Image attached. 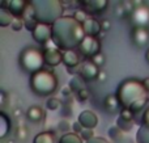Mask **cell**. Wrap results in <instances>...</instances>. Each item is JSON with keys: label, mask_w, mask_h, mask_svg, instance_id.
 Instances as JSON below:
<instances>
[{"label": "cell", "mask_w": 149, "mask_h": 143, "mask_svg": "<svg viewBox=\"0 0 149 143\" xmlns=\"http://www.w3.org/2000/svg\"><path fill=\"white\" fill-rule=\"evenodd\" d=\"M143 83H144V86H145V88H147V91L149 92V78H145L144 80H143Z\"/></svg>", "instance_id": "b9f144b4"}, {"label": "cell", "mask_w": 149, "mask_h": 143, "mask_svg": "<svg viewBox=\"0 0 149 143\" xmlns=\"http://www.w3.org/2000/svg\"><path fill=\"white\" fill-rule=\"evenodd\" d=\"M79 4L89 15H100L106 11L109 1L107 0H84V1H79Z\"/></svg>", "instance_id": "9c48e42d"}, {"label": "cell", "mask_w": 149, "mask_h": 143, "mask_svg": "<svg viewBox=\"0 0 149 143\" xmlns=\"http://www.w3.org/2000/svg\"><path fill=\"white\" fill-rule=\"evenodd\" d=\"M79 50L81 53V55L86 59H92L94 55L101 53V42L97 37H89L86 36L84 38V41L80 43Z\"/></svg>", "instance_id": "8992f818"}, {"label": "cell", "mask_w": 149, "mask_h": 143, "mask_svg": "<svg viewBox=\"0 0 149 143\" xmlns=\"http://www.w3.org/2000/svg\"><path fill=\"white\" fill-rule=\"evenodd\" d=\"M82 26H84L85 34L89 37H97L102 32L101 22L98 20H95L94 17H88V20L82 24Z\"/></svg>", "instance_id": "9a60e30c"}, {"label": "cell", "mask_w": 149, "mask_h": 143, "mask_svg": "<svg viewBox=\"0 0 149 143\" xmlns=\"http://www.w3.org/2000/svg\"><path fill=\"white\" fill-rule=\"evenodd\" d=\"M100 68L94 64L90 59H86L84 63L81 64V71H80V76L84 79L85 81H90L94 80V79H98V75H100Z\"/></svg>", "instance_id": "4fadbf2b"}, {"label": "cell", "mask_w": 149, "mask_h": 143, "mask_svg": "<svg viewBox=\"0 0 149 143\" xmlns=\"http://www.w3.org/2000/svg\"><path fill=\"white\" fill-rule=\"evenodd\" d=\"M136 142L137 143H149V128L141 125L137 130L136 134Z\"/></svg>", "instance_id": "d4e9b609"}, {"label": "cell", "mask_w": 149, "mask_h": 143, "mask_svg": "<svg viewBox=\"0 0 149 143\" xmlns=\"http://www.w3.org/2000/svg\"><path fill=\"white\" fill-rule=\"evenodd\" d=\"M13 20H15V17L5 8H0V26L5 28L8 25H12Z\"/></svg>", "instance_id": "cb8c5ba5"}, {"label": "cell", "mask_w": 149, "mask_h": 143, "mask_svg": "<svg viewBox=\"0 0 149 143\" xmlns=\"http://www.w3.org/2000/svg\"><path fill=\"white\" fill-rule=\"evenodd\" d=\"M145 59H147V62L149 63V49L147 50V53H145Z\"/></svg>", "instance_id": "ee69618b"}, {"label": "cell", "mask_w": 149, "mask_h": 143, "mask_svg": "<svg viewBox=\"0 0 149 143\" xmlns=\"http://www.w3.org/2000/svg\"><path fill=\"white\" fill-rule=\"evenodd\" d=\"M62 107V101L58 97H50L46 102V108L49 110H56Z\"/></svg>", "instance_id": "83f0119b"}, {"label": "cell", "mask_w": 149, "mask_h": 143, "mask_svg": "<svg viewBox=\"0 0 149 143\" xmlns=\"http://www.w3.org/2000/svg\"><path fill=\"white\" fill-rule=\"evenodd\" d=\"M18 64H20L21 70L24 72L30 74V75L43 70V64H45L43 50L34 46L24 47L21 50L20 55H18Z\"/></svg>", "instance_id": "5b68a950"}, {"label": "cell", "mask_w": 149, "mask_h": 143, "mask_svg": "<svg viewBox=\"0 0 149 143\" xmlns=\"http://www.w3.org/2000/svg\"><path fill=\"white\" fill-rule=\"evenodd\" d=\"M107 134H109V137H110L113 141H119V139L123 138V134H124V133H123V131H122L116 125H114V126H111V128L109 129Z\"/></svg>", "instance_id": "4316f807"}, {"label": "cell", "mask_w": 149, "mask_h": 143, "mask_svg": "<svg viewBox=\"0 0 149 143\" xmlns=\"http://www.w3.org/2000/svg\"><path fill=\"white\" fill-rule=\"evenodd\" d=\"M0 96H1V105H4L5 104V93H4V92H1V93H0Z\"/></svg>", "instance_id": "7bdbcfd3"}, {"label": "cell", "mask_w": 149, "mask_h": 143, "mask_svg": "<svg viewBox=\"0 0 149 143\" xmlns=\"http://www.w3.org/2000/svg\"><path fill=\"white\" fill-rule=\"evenodd\" d=\"M89 99V91H88L86 88L85 89H82V91H80L79 93H77V100L79 101H86V100Z\"/></svg>", "instance_id": "e575fe53"}, {"label": "cell", "mask_w": 149, "mask_h": 143, "mask_svg": "<svg viewBox=\"0 0 149 143\" xmlns=\"http://www.w3.org/2000/svg\"><path fill=\"white\" fill-rule=\"evenodd\" d=\"M51 30L52 45L62 51L74 50V47H79L86 37L82 24L74 20L73 16H63L51 25Z\"/></svg>", "instance_id": "6da1fadb"}, {"label": "cell", "mask_w": 149, "mask_h": 143, "mask_svg": "<svg viewBox=\"0 0 149 143\" xmlns=\"http://www.w3.org/2000/svg\"><path fill=\"white\" fill-rule=\"evenodd\" d=\"M68 87L72 89V92H76V93H79L80 91L85 89V80L80 75L73 76V78L70 80V84H68Z\"/></svg>", "instance_id": "44dd1931"}, {"label": "cell", "mask_w": 149, "mask_h": 143, "mask_svg": "<svg viewBox=\"0 0 149 143\" xmlns=\"http://www.w3.org/2000/svg\"><path fill=\"white\" fill-rule=\"evenodd\" d=\"M29 87L36 96L47 97L55 93L58 88V78L54 71L51 70H41L38 72L30 75Z\"/></svg>", "instance_id": "277c9868"}, {"label": "cell", "mask_w": 149, "mask_h": 143, "mask_svg": "<svg viewBox=\"0 0 149 143\" xmlns=\"http://www.w3.org/2000/svg\"><path fill=\"white\" fill-rule=\"evenodd\" d=\"M58 143H82V138L80 137V134L76 133H64L59 138Z\"/></svg>", "instance_id": "603a6c76"}, {"label": "cell", "mask_w": 149, "mask_h": 143, "mask_svg": "<svg viewBox=\"0 0 149 143\" xmlns=\"http://www.w3.org/2000/svg\"><path fill=\"white\" fill-rule=\"evenodd\" d=\"M77 121L85 129H94L98 123V117L93 110H82L77 117Z\"/></svg>", "instance_id": "5bb4252c"}, {"label": "cell", "mask_w": 149, "mask_h": 143, "mask_svg": "<svg viewBox=\"0 0 149 143\" xmlns=\"http://www.w3.org/2000/svg\"><path fill=\"white\" fill-rule=\"evenodd\" d=\"M132 43L137 47H145L149 42V28H137L135 26L131 32Z\"/></svg>", "instance_id": "7c38bea8"}, {"label": "cell", "mask_w": 149, "mask_h": 143, "mask_svg": "<svg viewBox=\"0 0 149 143\" xmlns=\"http://www.w3.org/2000/svg\"><path fill=\"white\" fill-rule=\"evenodd\" d=\"M63 63L65 64L67 68L77 67L80 66V57L74 50H68V51H63Z\"/></svg>", "instance_id": "e0dca14e"}, {"label": "cell", "mask_w": 149, "mask_h": 143, "mask_svg": "<svg viewBox=\"0 0 149 143\" xmlns=\"http://www.w3.org/2000/svg\"><path fill=\"white\" fill-rule=\"evenodd\" d=\"M43 57H45V64L50 66V67H56L63 62V51L59 50L58 47L49 46L43 50Z\"/></svg>", "instance_id": "8fae6325"}, {"label": "cell", "mask_w": 149, "mask_h": 143, "mask_svg": "<svg viewBox=\"0 0 149 143\" xmlns=\"http://www.w3.org/2000/svg\"><path fill=\"white\" fill-rule=\"evenodd\" d=\"M101 28H102V30L103 32H107V30H110L111 29V22H110V20H102L101 21Z\"/></svg>", "instance_id": "8d00e7d4"}, {"label": "cell", "mask_w": 149, "mask_h": 143, "mask_svg": "<svg viewBox=\"0 0 149 143\" xmlns=\"http://www.w3.org/2000/svg\"><path fill=\"white\" fill-rule=\"evenodd\" d=\"M119 117L124 118V120H127V121H134L135 113L132 112V110L127 109V108H122V110H120V114H119Z\"/></svg>", "instance_id": "1f68e13d"}, {"label": "cell", "mask_w": 149, "mask_h": 143, "mask_svg": "<svg viewBox=\"0 0 149 143\" xmlns=\"http://www.w3.org/2000/svg\"><path fill=\"white\" fill-rule=\"evenodd\" d=\"M33 39L36 42L41 45H47L49 42H51L52 38V30L50 25H45V24H38L37 28L34 29V32L31 33Z\"/></svg>", "instance_id": "30bf717a"}, {"label": "cell", "mask_w": 149, "mask_h": 143, "mask_svg": "<svg viewBox=\"0 0 149 143\" xmlns=\"http://www.w3.org/2000/svg\"><path fill=\"white\" fill-rule=\"evenodd\" d=\"M26 118H28L30 122H34V123H39L46 118V112L45 109H42L41 107H30L26 112Z\"/></svg>", "instance_id": "2e32d148"}, {"label": "cell", "mask_w": 149, "mask_h": 143, "mask_svg": "<svg viewBox=\"0 0 149 143\" xmlns=\"http://www.w3.org/2000/svg\"><path fill=\"white\" fill-rule=\"evenodd\" d=\"M29 3L38 24L51 26L64 16V7L60 0H31Z\"/></svg>", "instance_id": "3957f363"}, {"label": "cell", "mask_w": 149, "mask_h": 143, "mask_svg": "<svg viewBox=\"0 0 149 143\" xmlns=\"http://www.w3.org/2000/svg\"><path fill=\"white\" fill-rule=\"evenodd\" d=\"M85 143H109V142L106 141L105 138H101V137H94V138H92L90 141H88Z\"/></svg>", "instance_id": "f35d334b"}, {"label": "cell", "mask_w": 149, "mask_h": 143, "mask_svg": "<svg viewBox=\"0 0 149 143\" xmlns=\"http://www.w3.org/2000/svg\"><path fill=\"white\" fill-rule=\"evenodd\" d=\"M20 113H21L20 109H16V110H15V116H16V117H18V116H20Z\"/></svg>", "instance_id": "f6af8a7d"}, {"label": "cell", "mask_w": 149, "mask_h": 143, "mask_svg": "<svg viewBox=\"0 0 149 143\" xmlns=\"http://www.w3.org/2000/svg\"><path fill=\"white\" fill-rule=\"evenodd\" d=\"M22 20H24V24H25V28L28 29L29 32H31V33H33L34 29H36L37 25H38V21L36 20V17H34L33 8H31L30 3H29V7H28V9H26L25 15H24Z\"/></svg>", "instance_id": "ac0fdd59"}, {"label": "cell", "mask_w": 149, "mask_h": 143, "mask_svg": "<svg viewBox=\"0 0 149 143\" xmlns=\"http://www.w3.org/2000/svg\"><path fill=\"white\" fill-rule=\"evenodd\" d=\"M0 123H1V129H0V139H4L5 137L8 135V133H9L10 128H12V120H10V117L4 112V110L0 112Z\"/></svg>", "instance_id": "d6986e66"}, {"label": "cell", "mask_w": 149, "mask_h": 143, "mask_svg": "<svg viewBox=\"0 0 149 143\" xmlns=\"http://www.w3.org/2000/svg\"><path fill=\"white\" fill-rule=\"evenodd\" d=\"M72 93H73V92H72V89H71L70 87H65V88L62 89V95H63L64 97H70Z\"/></svg>", "instance_id": "ab89813d"}, {"label": "cell", "mask_w": 149, "mask_h": 143, "mask_svg": "<svg viewBox=\"0 0 149 143\" xmlns=\"http://www.w3.org/2000/svg\"><path fill=\"white\" fill-rule=\"evenodd\" d=\"M106 78H107L106 72H102V71H101L100 75H98V80H100V81H105V80H106Z\"/></svg>", "instance_id": "60d3db41"}, {"label": "cell", "mask_w": 149, "mask_h": 143, "mask_svg": "<svg viewBox=\"0 0 149 143\" xmlns=\"http://www.w3.org/2000/svg\"><path fill=\"white\" fill-rule=\"evenodd\" d=\"M143 125L147 126V128H149V108H147L144 112V114H143V120H141Z\"/></svg>", "instance_id": "74e56055"}, {"label": "cell", "mask_w": 149, "mask_h": 143, "mask_svg": "<svg viewBox=\"0 0 149 143\" xmlns=\"http://www.w3.org/2000/svg\"><path fill=\"white\" fill-rule=\"evenodd\" d=\"M130 18L134 24V28H149V5L145 3H139Z\"/></svg>", "instance_id": "52a82bcc"}, {"label": "cell", "mask_w": 149, "mask_h": 143, "mask_svg": "<svg viewBox=\"0 0 149 143\" xmlns=\"http://www.w3.org/2000/svg\"><path fill=\"white\" fill-rule=\"evenodd\" d=\"M103 105H105V109L107 110V112L113 113V112H115L119 107H120V102H119L116 95L109 93L107 96L105 97V100H103Z\"/></svg>", "instance_id": "ffe728a7"}, {"label": "cell", "mask_w": 149, "mask_h": 143, "mask_svg": "<svg viewBox=\"0 0 149 143\" xmlns=\"http://www.w3.org/2000/svg\"><path fill=\"white\" fill-rule=\"evenodd\" d=\"M73 18L76 21H79L80 24H84L85 21L88 20V16H86V12L84 9H77L76 12L73 13Z\"/></svg>", "instance_id": "f546056e"}, {"label": "cell", "mask_w": 149, "mask_h": 143, "mask_svg": "<svg viewBox=\"0 0 149 143\" xmlns=\"http://www.w3.org/2000/svg\"><path fill=\"white\" fill-rule=\"evenodd\" d=\"M90 60H92V62L94 63V64L97 66L98 68L102 67V66H105V63H106V58H105V55H103L102 53H100V54L94 55V57H93Z\"/></svg>", "instance_id": "4dcf8cb0"}, {"label": "cell", "mask_w": 149, "mask_h": 143, "mask_svg": "<svg viewBox=\"0 0 149 143\" xmlns=\"http://www.w3.org/2000/svg\"><path fill=\"white\" fill-rule=\"evenodd\" d=\"M26 138H28V130H26V128L24 125L18 126L17 130H16V139L20 142H25Z\"/></svg>", "instance_id": "f1b7e54d"}, {"label": "cell", "mask_w": 149, "mask_h": 143, "mask_svg": "<svg viewBox=\"0 0 149 143\" xmlns=\"http://www.w3.org/2000/svg\"><path fill=\"white\" fill-rule=\"evenodd\" d=\"M116 126H118L123 133H127V131L132 130V128H134V121H127L122 117H118V120H116Z\"/></svg>", "instance_id": "484cf974"}, {"label": "cell", "mask_w": 149, "mask_h": 143, "mask_svg": "<svg viewBox=\"0 0 149 143\" xmlns=\"http://www.w3.org/2000/svg\"><path fill=\"white\" fill-rule=\"evenodd\" d=\"M72 129H73V133H76V134H80L82 130H84L82 125L79 122V121H76V122H73V123H72Z\"/></svg>", "instance_id": "d590c367"}, {"label": "cell", "mask_w": 149, "mask_h": 143, "mask_svg": "<svg viewBox=\"0 0 149 143\" xmlns=\"http://www.w3.org/2000/svg\"><path fill=\"white\" fill-rule=\"evenodd\" d=\"M122 108L137 113L145 108L149 100V92L145 88L144 83L137 79H126L118 86L115 92Z\"/></svg>", "instance_id": "7a4b0ae2"}, {"label": "cell", "mask_w": 149, "mask_h": 143, "mask_svg": "<svg viewBox=\"0 0 149 143\" xmlns=\"http://www.w3.org/2000/svg\"><path fill=\"white\" fill-rule=\"evenodd\" d=\"M10 26H12V29H13L15 32H20L21 29L25 26V24H24V20H22V18H15Z\"/></svg>", "instance_id": "836d02e7"}, {"label": "cell", "mask_w": 149, "mask_h": 143, "mask_svg": "<svg viewBox=\"0 0 149 143\" xmlns=\"http://www.w3.org/2000/svg\"><path fill=\"white\" fill-rule=\"evenodd\" d=\"M80 137L82 138V141L88 142L92 138H94V131H93V129H85L84 128V130L80 133Z\"/></svg>", "instance_id": "d6a6232c"}, {"label": "cell", "mask_w": 149, "mask_h": 143, "mask_svg": "<svg viewBox=\"0 0 149 143\" xmlns=\"http://www.w3.org/2000/svg\"><path fill=\"white\" fill-rule=\"evenodd\" d=\"M33 143H55V137L50 131H42L34 137Z\"/></svg>", "instance_id": "7402d4cb"}, {"label": "cell", "mask_w": 149, "mask_h": 143, "mask_svg": "<svg viewBox=\"0 0 149 143\" xmlns=\"http://www.w3.org/2000/svg\"><path fill=\"white\" fill-rule=\"evenodd\" d=\"M28 7V0H8V1L0 3V8H5L15 18H22Z\"/></svg>", "instance_id": "ba28073f"}]
</instances>
